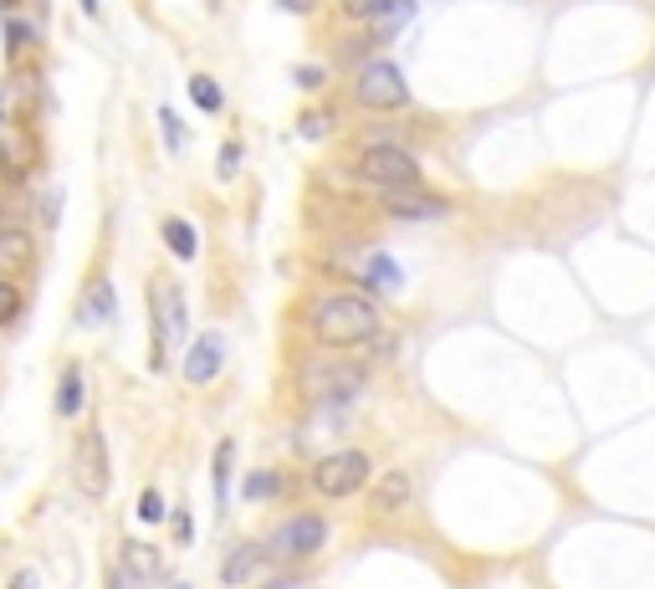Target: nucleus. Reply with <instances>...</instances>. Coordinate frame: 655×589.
I'll return each mask as SVG.
<instances>
[{
  "mask_svg": "<svg viewBox=\"0 0 655 589\" xmlns=\"http://www.w3.org/2000/svg\"><path fill=\"white\" fill-rule=\"evenodd\" d=\"M338 5H343V16H353V21H379L395 0H338Z\"/></svg>",
  "mask_w": 655,
  "mask_h": 589,
  "instance_id": "obj_25",
  "label": "nucleus"
},
{
  "mask_svg": "<svg viewBox=\"0 0 655 589\" xmlns=\"http://www.w3.org/2000/svg\"><path fill=\"white\" fill-rule=\"evenodd\" d=\"M410 503V477L404 471H385L379 482H369V513L374 518H389V513H400Z\"/></svg>",
  "mask_w": 655,
  "mask_h": 589,
  "instance_id": "obj_15",
  "label": "nucleus"
},
{
  "mask_svg": "<svg viewBox=\"0 0 655 589\" xmlns=\"http://www.w3.org/2000/svg\"><path fill=\"white\" fill-rule=\"evenodd\" d=\"M169 589H185V585H169Z\"/></svg>",
  "mask_w": 655,
  "mask_h": 589,
  "instance_id": "obj_37",
  "label": "nucleus"
},
{
  "mask_svg": "<svg viewBox=\"0 0 655 589\" xmlns=\"http://www.w3.org/2000/svg\"><path fill=\"white\" fill-rule=\"evenodd\" d=\"M174 539H180V543L195 539V528H190V513H174Z\"/></svg>",
  "mask_w": 655,
  "mask_h": 589,
  "instance_id": "obj_31",
  "label": "nucleus"
},
{
  "mask_svg": "<svg viewBox=\"0 0 655 589\" xmlns=\"http://www.w3.org/2000/svg\"><path fill=\"white\" fill-rule=\"evenodd\" d=\"M287 482L277 477V471H252L246 482H241V492H246V503H267V497H277Z\"/></svg>",
  "mask_w": 655,
  "mask_h": 589,
  "instance_id": "obj_19",
  "label": "nucleus"
},
{
  "mask_svg": "<svg viewBox=\"0 0 655 589\" xmlns=\"http://www.w3.org/2000/svg\"><path fill=\"white\" fill-rule=\"evenodd\" d=\"M138 518L144 522H165V492L149 488L144 497H138Z\"/></svg>",
  "mask_w": 655,
  "mask_h": 589,
  "instance_id": "obj_27",
  "label": "nucleus"
},
{
  "mask_svg": "<svg viewBox=\"0 0 655 589\" xmlns=\"http://www.w3.org/2000/svg\"><path fill=\"white\" fill-rule=\"evenodd\" d=\"M231 467H235V446H231V441H220L216 461H210V477H216V482H210V488H216V503L231 497Z\"/></svg>",
  "mask_w": 655,
  "mask_h": 589,
  "instance_id": "obj_18",
  "label": "nucleus"
},
{
  "mask_svg": "<svg viewBox=\"0 0 655 589\" xmlns=\"http://www.w3.org/2000/svg\"><path fill=\"white\" fill-rule=\"evenodd\" d=\"M307 323H313V338L328 349H359L379 338V308L364 292H328Z\"/></svg>",
  "mask_w": 655,
  "mask_h": 589,
  "instance_id": "obj_1",
  "label": "nucleus"
},
{
  "mask_svg": "<svg viewBox=\"0 0 655 589\" xmlns=\"http://www.w3.org/2000/svg\"><path fill=\"white\" fill-rule=\"evenodd\" d=\"M267 543H235L231 554H226V564H220V585H231V589H241L252 574H262L267 569Z\"/></svg>",
  "mask_w": 655,
  "mask_h": 589,
  "instance_id": "obj_13",
  "label": "nucleus"
},
{
  "mask_svg": "<svg viewBox=\"0 0 655 589\" xmlns=\"http://www.w3.org/2000/svg\"><path fill=\"white\" fill-rule=\"evenodd\" d=\"M303 395L313 405H353L364 395V370H349V364H318V370L303 374Z\"/></svg>",
  "mask_w": 655,
  "mask_h": 589,
  "instance_id": "obj_7",
  "label": "nucleus"
},
{
  "mask_svg": "<svg viewBox=\"0 0 655 589\" xmlns=\"http://www.w3.org/2000/svg\"><path fill=\"white\" fill-rule=\"evenodd\" d=\"M385 211L395 220H436V216H446V201H436V195L421 185H410V190H385Z\"/></svg>",
  "mask_w": 655,
  "mask_h": 589,
  "instance_id": "obj_8",
  "label": "nucleus"
},
{
  "mask_svg": "<svg viewBox=\"0 0 655 589\" xmlns=\"http://www.w3.org/2000/svg\"><path fill=\"white\" fill-rule=\"evenodd\" d=\"M36 26H26V21H5V57H11V62H16L21 57V47H26V41H36Z\"/></svg>",
  "mask_w": 655,
  "mask_h": 589,
  "instance_id": "obj_26",
  "label": "nucleus"
},
{
  "mask_svg": "<svg viewBox=\"0 0 655 589\" xmlns=\"http://www.w3.org/2000/svg\"><path fill=\"white\" fill-rule=\"evenodd\" d=\"M72 477H77V492L102 503L108 492H113V461H108V441H102L98 425H87L83 441H77V452H72Z\"/></svg>",
  "mask_w": 655,
  "mask_h": 589,
  "instance_id": "obj_6",
  "label": "nucleus"
},
{
  "mask_svg": "<svg viewBox=\"0 0 655 589\" xmlns=\"http://www.w3.org/2000/svg\"><path fill=\"white\" fill-rule=\"evenodd\" d=\"M165 247L180 256V262H195V252H201V241H195V226H190L185 216H169V220H165Z\"/></svg>",
  "mask_w": 655,
  "mask_h": 589,
  "instance_id": "obj_17",
  "label": "nucleus"
},
{
  "mask_svg": "<svg viewBox=\"0 0 655 589\" xmlns=\"http://www.w3.org/2000/svg\"><path fill=\"white\" fill-rule=\"evenodd\" d=\"M11 589H32V574H16V579H11Z\"/></svg>",
  "mask_w": 655,
  "mask_h": 589,
  "instance_id": "obj_34",
  "label": "nucleus"
},
{
  "mask_svg": "<svg viewBox=\"0 0 655 589\" xmlns=\"http://www.w3.org/2000/svg\"><path fill=\"white\" fill-rule=\"evenodd\" d=\"M220 370H226V344H220L216 334L195 338L190 353H185V380H190V385H210Z\"/></svg>",
  "mask_w": 655,
  "mask_h": 589,
  "instance_id": "obj_10",
  "label": "nucleus"
},
{
  "mask_svg": "<svg viewBox=\"0 0 655 589\" xmlns=\"http://www.w3.org/2000/svg\"><path fill=\"white\" fill-rule=\"evenodd\" d=\"M298 83H303V87H323V83H328V72H323V68H298Z\"/></svg>",
  "mask_w": 655,
  "mask_h": 589,
  "instance_id": "obj_30",
  "label": "nucleus"
},
{
  "mask_svg": "<svg viewBox=\"0 0 655 589\" xmlns=\"http://www.w3.org/2000/svg\"><path fill=\"white\" fill-rule=\"evenodd\" d=\"M328 543V518L318 513H292L287 522H277V533L267 539L271 564H298V558H313Z\"/></svg>",
  "mask_w": 655,
  "mask_h": 589,
  "instance_id": "obj_4",
  "label": "nucleus"
},
{
  "mask_svg": "<svg viewBox=\"0 0 655 589\" xmlns=\"http://www.w3.org/2000/svg\"><path fill=\"white\" fill-rule=\"evenodd\" d=\"M83 405H87V374L83 364H68L62 380H57V416L72 421V416H83Z\"/></svg>",
  "mask_w": 655,
  "mask_h": 589,
  "instance_id": "obj_16",
  "label": "nucleus"
},
{
  "mask_svg": "<svg viewBox=\"0 0 655 589\" xmlns=\"http://www.w3.org/2000/svg\"><path fill=\"white\" fill-rule=\"evenodd\" d=\"M36 165V139L32 134H5L0 139V175L11 180V185H21L26 175H32Z\"/></svg>",
  "mask_w": 655,
  "mask_h": 589,
  "instance_id": "obj_14",
  "label": "nucleus"
},
{
  "mask_svg": "<svg viewBox=\"0 0 655 589\" xmlns=\"http://www.w3.org/2000/svg\"><path fill=\"white\" fill-rule=\"evenodd\" d=\"M364 283H369L374 292H395V287H400V267H395L389 256H369V267H364Z\"/></svg>",
  "mask_w": 655,
  "mask_h": 589,
  "instance_id": "obj_20",
  "label": "nucleus"
},
{
  "mask_svg": "<svg viewBox=\"0 0 655 589\" xmlns=\"http://www.w3.org/2000/svg\"><path fill=\"white\" fill-rule=\"evenodd\" d=\"M149 579H159V554H154L149 543L129 539L123 554H118V589H138V585H149Z\"/></svg>",
  "mask_w": 655,
  "mask_h": 589,
  "instance_id": "obj_9",
  "label": "nucleus"
},
{
  "mask_svg": "<svg viewBox=\"0 0 655 589\" xmlns=\"http://www.w3.org/2000/svg\"><path fill=\"white\" fill-rule=\"evenodd\" d=\"M159 134H165L169 154H185L190 134H185V123H180V118H174V108H159Z\"/></svg>",
  "mask_w": 655,
  "mask_h": 589,
  "instance_id": "obj_23",
  "label": "nucleus"
},
{
  "mask_svg": "<svg viewBox=\"0 0 655 589\" xmlns=\"http://www.w3.org/2000/svg\"><path fill=\"white\" fill-rule=\"evenodd\" d=\"M353 98L364 103V108L395 113V108H404V103H410V83H404V72L395 68V62L374 57V62H364V68H359V77H353Z\"/></svg>",
  "mask_w": 655,
  "mask_h": 589,
  "instance_id": "obj_5",
  "label": "nucleus"
},
{
  "mask_svg": "<svg viewBox=\"0 0 655 589\" xmlns=\"http://www.w3.org/2000/svg\"><path fill=\"white\" fill-rule=\"evenodd\" d=\"M374 482V461L364 452H328L313 467V492L318 497H353V492H364Z\"/></svg>",
  "mask_w": 655,
  "mask_h": 589,
  "instance_id": "obj_3",
  "label": "nucleus"
},
{
  "mask_svg": "<svg viewBox=\"0 0 655 589\" xmlns=\"http://www.w3.org/2000/svg\"><path fill=\"white\" fill-rule=\"evenodd\" d=\"M11 5H16V0H0V11H11Z\"/></svg>",
  "mask_w": 655,
  "mask_h": 589,
  "instance_id": "obj_36",
  "label": "nucleus"
},
{
  "mask_svg": "<svg viewBox=\"0 0 655 589\" xmlns=\"http://www.w3.org/2000/svg\"><path fill=\"white\" fill-rule=\"evenodd\" d=\"M190 98H195V108H205V113H220V108H226V93H220L216 77H190Z\"/></svg>",
  "mask_w": 655,
  "mask_h": 589,
  "instance_id": "obj_21",
  "label": "nucleus"
},
{
  "mask_svg": "<svg viewBox=\"0 0 655 589\" xmlns=\"http://www.w3.org/2000/svg\"><path fill=\"white\" fill-rule=\"evenodd\" d=\"M277 5H282V11H292V16H307L318 0H277Z\"/></svg>",
  "mask_w": 655,
  "mask_h": 589,
  "instance_id": "obj_32",
  "label": "nucleus"
},
{
  "mask_svg": "<svg viewBox=\"0 0 655 589\" xmlns=\"http://www.w3.org/2000/svg\"><path fill=\"white\" fill-rule=\"evenodd\" d=\"M410 16H415V0H395L385 16H379V32H374V36H379V41H389V36L400 32V26H404Z\"/></svg>",
  "mask_w": 655,
  "mask_h": 589,
  "instance_id": "obj_24",
  "label": "nucleus"
},
{
  "mask_svg": "<svg viewBox=\"0 0 655 589\" xmlns=\"http://www.w3.org/2000/svg\"><path fill=\"white\" fill-rule=\"evenodd\" d=\"M11 113H16V108H11V93H5V87H0V129H5V123H11Z\"/></svg>",
  "mask_w": 655,
  "mask_h": 589,
  "instance_id": "obj_33",
  "label": "nucleus"
},
{
  "mask_svg": "<svg viewBox=\"0 0 655 589\" xmlns=\"http://www.w3.org/2000/svg\"><path fill=\"white\" fill-rule=\"evenodd\" d=\"M359 180H369L374 190H410L421 185V159L404 144H369L359 154Z\"/></svg>",
  "mask_w": 655,
  "mask_h": 589,
  "instance_id": "obj_2",
  "label": "nucleus"
},
{
  "mask_svg": "<svg viewBox=\"0 0 655 589\" xmlns=\"http://www.w3.org/2000/svg\"><path fill=\"white\" fill-rule=\"evenodd\" d=\"M83 11L87 16H98V0H83Z\"/></svg>",
  "mask_w": 655,
  "mask_h": 589,
  "instance_id": "obj_35",
  "label": "nucleus"
},
{
  "mask_svg": "<svg viewBox=\"0 0 655 589\" xmlns=\"http://www.w3.org/2000/svg\"><path fill=\"white\" fill-rule=\"evenodd\" d=\"M36 262V236L32 226H0V277H16Z\"/></svg>",
  "mask_w": 655,
  "mask_h": 589,
  "instance_id": "obj_11",
  "label": "nucleus"
},
{
  "mask_svg": "<svg viewBox=\"0 0 655 589\" xmlns=\"http://www.w3.org/2000/svg\"><path fill=\"white\" fill-rule=\"evenodd\" d=\"M328 129H333V113H318V108H313V113L303 118V139H323Z\"/></svg>",
  "mask_w": 655,
  "mask_h": 589,
  "instance_id": "obj_28",
  "label": "nucleus"
},
{
  "mask_svg": "<svg viewBox=\"0 0 655 589\" xmlns=\"http://www.w3.org/2000/svg\"><path fill=\"white\" fill-rule=\"evenodd\" d=\"M235 169H241V144H226V149H220V175L231 180Z\"/></svg>",
  "mask_w": 655,
  "mask_h": 589,
  "instance_id": "obj_29",
  "label": "nucleus"
},
{
  "mask_svg": "<svg viewBox=\"0 0 655 589\" xmlns=\"http://www.w3.org/2000/svg\"><path fill=\"white\" fill-rule=\"evenodd\" d=\"M113 318H118L113 283H108V277H93V287L77 298V323H83V328H108Z\"/></svg>",
  "mask_w": 655,
  "mask_h": 589,
  "instance_id": "obj_12",
  "label": "nucleus"
},
{
  "mask_svg": "<svg viewBox=\"0 0 655 589\" xmlns=\"http://www.w3.org/2000/svg\"><path fill=\"white\" fill-rule=\"evenodd\" d=\"M21 313H26V292H21L11 277H0V328H5V323H16Z\"/></svg>",
  "mask_w": 655,
  "mask_h": 589,
  "instance_id": "obj_22",
  "label": "nucleus"
}]
</instances>
